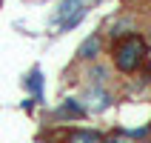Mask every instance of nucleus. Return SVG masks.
<instances>
[{
	"label": "nucleus",
	"mask_w": 151,
	"mask_h": 143,
	"mask_svg": "<svg viewBox=\"0 0 151 143\" xmlns=\"http://www.w3.org/2000/svg\"><path fill=\"white\" fill-rule=\"evenodd\" d=\"M86 115H88L86 106L80 100H74V97L60 100V106L54 109V118H57V120H80V118H86Z\"/></svg>",
	"instance_id": "5"
},
{
	"label": "nucleus",
	"mask_w": 151,
	"mask_h": 143,
	"mask_svg": "<svg viewBox=\"0 0 151 143\" xmlns=\"http://www.w3.org/2000/svg\"><path fill=\"white\" fill-rule=\"evenodd\" d=\"M88 77H91V83H106V77H109V72H106V69H103L100 63L94 60V63H91V69H88Z\"/></svg>",
	"instance_id": "9"
},
{
	"label": "nucleus",
	"mask_w": 151,
	"mask_h": 143,
	"mask_svg": "<svg viewBox=\"0 0 151 143\" xmlns=\"http://www.w3.org/2000/svg\"><path fill=\"white\" fill-rule=\"evenodd\" d=\"M120 132H123V135H128L131 140H143V137L151 132V126H143V129H120Z\"/></svg>",
	"instance_id": "10"
},
{
	"label": "nucleus",
	"mask_w": 151,
	"mask_h": 143,
	"mask_svg": "<svg viewBox=\"0 0 151 143\" xmlns=\"http://www.w3.org/2000/svg\"><path fill=\"white\" fill-rule=\"evenodd\" d=\"M66 143H106V137H103V132H97V129H74V132L66 137Z\"/></svg>",
	"instance_id": "6"
},
{
	"label": "nucleus",
	"mask_w": 151,
	"mask_h": 143,
	"mask_svg": "<svg viewBox=\"0 0 151 143\" xmlns=\"http://www.w3.org/2000/svg\"><path fill=\"white\" fill-rule=\"evenodd\" d=\"M86 15H88V0H60L51 20H54L60 34H66L68 29H74V26L83 23Z\"/></svg>",
	"instance_id": "2"
},
{
	"label": "nucleus",
	"mask_w": 151,
	"mask_h": 143,
	"mask_svg": "<svg viewBox=\"0 0 151 143\" xmlns=\"http://www.w3.org/2000/svg\"><path fill=\"white\" fill-rule=\"evenodd\" d=\"M103 54V37L97 32L88 34L80 46H77V60H83V63H94V60H100Z\"/></svg>",
	"instance_id": "4"
},
{
	"label": "nucleus",
	"mask_w": 151,
	"mask_h": 143,
	"mask_svg": "<svg viewBox=\"0 0 151 143\" xmlns=\"http://www.w3.org/2000/svg\"><path fill=\"white\" fill-rule=\"evenodd\" d=\"M128 32H131V23H128V17H120L117 23L111 26V32H109V34L114 37V40H117V37H126Z\"/></svg>",
	"instance_id": "8"
},
{
	"label": "nucleus",
	"mask_w": 151,
	"mask_h": 143,
	"mask_svg": "<svg viewBox=\"0 0 151 143\" xmlns=\"http://www.w3.org/2000/svg\"><path fill=\"white\" fill-rule=\"evenodd\" d=\"M86 106V112H91V115H100V112H106L114 103V94L106 92V83H91L88 89L83 92V100H80Z\"/></svg>",
	"instance_id": "3"
},
{
	"label": "nucleus",
	"mask_w": 151,
	"mask_h": 143,
	"mask_svg": "<svg viewBox=\"0 0 151 143\" xmlns=\"http://www.w3.org/2000/svg\"><path fill=\"white\" fill-rule=\"evenodd\" d=\"M26 86H29L32 97L40 103V100H43V72H40V69H32V72H29V77H26Z\"/></svg>",
	"instance_id": "7"
},
{
	"label": "nucleus",
	"mask_w": 151,
	"mask_h": 143,
	"mask_svg": "<svg viewBox=\"0 0 151 143\" xmlns=\"http://www.w3.org/2000/svg\"><path fill=\"white\" fill-rule=\"evenodd\" d=\"M106 143H134L128 135H123V132H117V135H111V137H106Z\"/></svg>",
	"instance_id": "11"
},
{
	"label": "nucleus",
	"mask_w": 151,
	"mask_h": 143,
	"mask_svg": "<svg viewBox=\"0 0 151 143\" xmlns=\"http://www.w3.org/2000/svg\"><path fill=\"white\" fill-rule=\"evenodd\" d=\"M145 54H148V43L140 34H126L111 43V63L120 75H134L145 63Z\"/></svg>",
	"instance_id": "1"
}]
</instances>
